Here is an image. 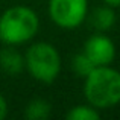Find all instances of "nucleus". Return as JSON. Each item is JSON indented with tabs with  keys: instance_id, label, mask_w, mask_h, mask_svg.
I'll return each instance as SVG.
<instances>
[{
	"instance_id": "f257e3e1",
	"label": "nucleus",
	"mask_w": 120,
	"mask_h": 120,
	"mask_svg": "<svg viewBox=\"0 0 120 120\" xmlns=\"http://www.w3.org/2000/svg\"><path fill=\"white\" fill-rule=\"evenodd\" d=\"M84 96L87 103L105 111L120 103V71L111 65L94 67L84 78Z\"/></svg>"
},
{
	"instance_id": "f03ea898",
	"label": "nucleus",
	"mask_w": 120,
	"mask_h": 120,
	"mask_svg": "<svg viewBox=\"0 0 120 120\" xmlns=\"http://www.w3.org/2000/svg\"><path fill=\"white\" fill-rule=\"evenodd\" d=\"M40 30V17L30 6L14 5L0 15V43L23 46L30 43Z\"/></svg>"
},
{
	"instance_id": "7ed1b4c3",
	"label": "nucleus",
	"mask_w": 120,
	"mask_h": 120,
	"mask_svg": "<svg viewBox=\"0 0 120 120\" xmlns=\"http://www.w3.org/2000/svg\"><path fill=\"white\" fill-rule=\"evenodd\" d=\"M62 59L59 50L47 41H35L24 52V70L41 84H52L61 73Z\"/></svg>"
},
{
	"instance_id": "20e7f679",
	"label": "nucleus",
	"mask_w": 120,
	"mask_h": 120,
	"mask_svg": "<svg viewBox=\"0 0 120 120\" xmlns=\"http://www.w3.org/2000/svg\"><path fill=\"white\" fill-rule=\"evenodd\" d=\"M47 11L55 26L73 30L87 21L90 8L88 0H49Z\"/></svg>"
},
{
	"instance_id": "39448f33",
	"label": "nucleus",
	"mask_w": 120,
	"mask_h": 120,
	"mask_svg": "<svg viewBox=\"0 0 120 120\" xmlns=\"http://www.w3.org/2000/svg\"><path fill=\"white\" fill-rule=\"evenodd\" d=\"M82 52L96 67L111 65L116 58V44L105 32H94L85 40Z\"/></svg>"
},
{
	"instance_id": "423d86ee",
	"label": "nucleus",
	"mask_w": 120,
	"mask_h": 120,
	"mask_svg": "<svg viewBox=\"0 0 120 120\" xmlns=\"http://www.w3.org/2000/svg\"><path fill=\"white\" fill-rule=\"evenodd\" d=\"M0 70L8 76H18L24 70V55L15 46H6L0 49Z\"/></svg>"
},
{
	"instance_id": "0eeeda50",
	"label": "nucleus",
	"mask_w": 120,
	"mask_h": 120,
	"mask_svg": "<svg viewBox=\"0 0 120 120\" xmlns=\"http://www.w3.org/2000/svg\"><path fill=\"white\" fill-rule=\"evenodd\" d=\"M87 20L90 23V26L96 32H108L116 24L117 17H116L114 8H111V6L103 3L102 6H97L93 11H88Z\"/></svg>"
},
{
	"instance_id": "6e6552de",
	"label": "nucleus",
	"mask_w": 120,
	"mask_h": 120,
	"mask_svg": "<svg viewBox=\"0 0 120 120\" xmlns=\"http://www.w3.org/2000/svg\"><path fill=\"white\" fill-rule=\"evenodd\" d=\"M52 114V105L44 99H32L24 108V117L27 120H46Z\"/></svg>"
},
{
	"instance_id": "1a4fd4ad",
	"label": "nucleus",
	"mask_w": 120,
	"mask_h": 120,
	"mask_svg": "<svg viewBox=\"0 0 120 120\" xmlns=\"http://www.w3.org/2000/svg\"><path fill=\"white\" fill-rule=\"evenodd\" d=\"M67 120H99L100 111L91 106L90 103H79L75 105L65 112Z\"/></svg>"
},
{
	"instance_id": "9d476101",
	"label": "nucleus",
	"mask_w": 120,
	"mask_h": 120,
	"mask_svg": "<svg viewBox=\"0 0 120 120\" xmlns=\"http://www.w3.org/2000/svg\"><path fill=\"white\" fill-rule=\"evenodd\" d=\"M71 67H73V71L79 78H85L96 65L87 58V55H85L84 52H79V53H76V55L73 56V59H71Z\"/></svg>"
},
{
	"instance_id": "9b49d317",
	"label": "nucleus",
	"mask_w": 120,
	"mask_h": 120,
	"mask_svg": "<svg viewBox=\"0 0 120 120\" xmlns=\"http://www.w3.org/2000/svg\"><path fill=\"white\" fill-rule=\"evenodd\" d=\"M8 116V102L3 97V94L0 93V120H3Z\"/></svg>"
},
{
	"instance_id": "f8f14e48",
	"label": "nucleus",
	"mask_w": 120,
	"mask_h": 120,
	"mask_svg": "<svg viewBox=\"0 0 120 120\" xmlns=\"http://www.w3.org/2000/svg\"><path fill=\"white\" fill-rule=\"evenodd\" d=\"M103 3L111 8H120V0H103Z\"/></svg>"
}]
</instances>
